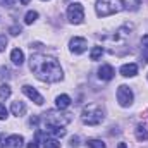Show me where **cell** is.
I'll list each match as a JSON object with an SVG mask.
<instances>
[{
    "mask_svg": "<svg viewBox=\"0 0 148 148\" xmlns=\"http://www.w3.org/2000/svg\"><path fill=\"white\" fill-rule=\"evenodd\" d=\"M29 69L38 79L45 81V83H57L64 77L62 67L57 62V59L48 57L45 53H35L29 59Z\"/></svg>",
    "mask_w": 148,
    "mask_h": 148,
    "instance_id": "1",
    "label": "cell"
},
{
    "mask_svg": "<svg viewBox=\"0 0 148 148\" xmlns=\"http://www.w3.org/2000/svg\"><path fill=\"white\" fill-rule=\"evenodd\" d=\"M126 3L124 0H97V14L100 17H107V16H112V14H117L121 10H124Z\"/></svg>",
    "mask_w": 148,
    "mask_h": 148,
    "instance_id": "2",
    "label": "cell"
},
{
    "mask_svg": "<svg viewBox=\"0 0 148 148\" xmlns=\"http://www.w3.org/2000/svg\"><path fill=\"white\" fill-rule=\"evenodd\" d=\"M81 117H83V122L84 124H88V126H98L103 121V112H102V109L98 105L90 103L88 107H84Z\"/></svg>",
    "mask_w": 148,
    "mask_h": 148,
    "instance_id": "3",
    "label": "cell"
},
{
    "mask_svg": "<svg viewBox=\"0 0 148 148\" xmlns=\"http://www.w3.org/2000/svg\"><path fill=\"white\" fill-rule=\"evenodd\" d=\"M67 19L73 23V24H81L83 19H84V9L79 2L76 3H71L67 7Z\"/></svg>",
    "mask_w": 148,
    "mask_h": 148,
    "instance_id": "4",
    "label": "cell"
},
{
    "mask_svg": "<svg viewBox=\"0 0 148 148\" xmlns=\"http://www.w3.org/2000/svg\"><path fill=\"white\" fill-rule=\"evenodd\" d=\"M133 98H134V95H133V91H131L129 86L121 84L117 88V102H119L121 107H129L133 103Z\"/></svg>",
    "mask_w": 148,
    "mask_h": 148,
    "instance_id": "5",
    "label": "cell"
},
{
    "mask_svg": "<svg viewBox=\"0 0 148 148\" xmlns=\"http://www.w3.org/2000/svg\"><path fill=\"white\" fill-rule=\"evenodd\" d=\"M47 117H45V121H47V124H50V126H66L69 121H71V114H55V112H48V114H45Z\"/></svg>",
    "mask_w": 148,
    "mask_h": 148,
    "instance_id": "6",
    "label": "cell"
},
{
    "mask_svg": "<svg viewBox=\"0 0 148 148\" xmlns=\"http://www.w3.org/2000/svg\"><path fill=\"white\" fill-rule=\"evenodd\" d=\"M69 48H71V52H73V53L79 55V53H83V52L88 48V41H86L84 38L74 36L73 40L69 41Z\"/></svg>",
    "mask_w": 148,
    "mask_h": 148,
    "instance_id": "7",
    "label": "cell"
},
{
    "mask_svg": "<svg viewBox=\"0 0 148 148\" xmlns=\"http://www.w3.org/2000/svg\"><path fill=\"white\" fill-rule=\"evenodd\" d=\"M23 93H24L28 98H31V100H33L36 105H41V103H43V97L38 93L33 86H29V84H24V86H23Z\"/></svg>",
    "mask_w": 148,
    "mask_h": 148,
    "instance_id": "8",
    "label": "cell"
},
{
    "mask_svg": "<svg viewBox=\"0 0 148 148\" xmlns=\"http://www.w3.org/2000/svg\"><path fill=\"white\" fill-rule=\"evenodd\" d=\"M114 74H115V71H114V67L109 66V64H105V66H102L98 69V77L102 81H110L112 77H114Z\"/></svg>",
    "mask_w": 148,
    "mask_h": 148,
    "instance_id": "9",
    "label": "cell"
},
{
    "mask_svg": "<svg viewBox=\"0 0 148 148\" xmlns=\"http://www.w3.org/2000/svg\"><path fill=\"white\" fill-rule=\"evenodd\" d=\"M23 143H24V140H23V136H19V134H12V136H7L5 138V147L9 148H21L23 147Z\"/></svg>",
    "mask_w": 148,
    "mask_h": 148,
    "instance_id": "10",
    "label": "cell"
},
{
    "mask_svg": "<svg viewBox=\"0 0 148 148\" xmlns=\"http://www.w3.org/2000/svg\"><path fill=\"white\" fill-rule=\"evenodd\" d=\"M50 136H53V138H62V136H66V129L62 127V126H50V124H47V129H45Z\"/></svg>",
    "mask_w": 148,
    "mask_h": 148,
    "instance_id": "11",
    "label": "cell"
},
{
    "mask_svg": "<svg viewBox=\"0 0 148 148\" xmlns=\"http://www.w3.org/2000/svg\"><path fill=\"white\" fill-rule=\"evenodd\" d=\"M121 74H122L124 77H133V76L138 74V66H136V64H124V66L121 67Z\"/></svg>",
    "mask_w": 148,
    "mask_h": 148,
    "instance_id": "12",
    "label": "cell"
},
{
    "mask_svg": "<svg viewBox=\"0 0 148 148\" xmlns=\"http://www.w3.org/2000/svg\"><path fill=\"white\" fill-rule=\"evenodd\" d=\"M71 105V97L69 95H59L57 98H55V107L59 109V110H64V109H67Z\"/></svg>",
    "mask_w": 148,
    "mask_h": 148,
    "instance_id": "13",
    "label": "cell"
},
{
    "mask_svg": "<svg viewBox=\"0 0 148 148\" xmlns=\"http://www.w3.org/2000/svg\"><path fill=\"white\" fill-rule=\"evenodd\" d=\"M10 60H12L14 66H23V62H24V53H23L19 48H14V50L10 52Z\"/></svg>",
    "mask_w": 148,
    "mask_h": 148,
    "instance_id": "14",
    "label": "cell"
},
{
    "mask_svg": "<svg viewBox=\"0 0 148 148\" xmlns=\"http://www.w3.org/2000/svg\"><path fill=\"white\" fill-rule=\"evenodd\" d=\"M134 134H136V140H138V141H147L148 140V127L147 126H143V124L136 126Z\"/></svg>",
    "mask_w": 148,
    "mask_h": 148,
    "instance_id": "15",
    "label": "cell"
},
{
    "mask_svg": "<svg viewBox=\"0 0 148 148\" xmlns=\"http://www.w3.org/2000/svg\"><path fill=\"white\" fill-rule=\"evenodd\" d=\"M10 110L14 115H17V117H21V115H24L26 114V105L23 103V102H12V105H10Z\"/></svg>",
    "mask_w": 148,
    "mask_h": 148,
    "instance_id": "16",
    "label": "cell"
},
{
    "mask_svg": "<svg viewBox=\"0 0 148 148\" xmlns=\"http://www.w3.org/2000/svg\"><path fill=\"white\" fill-rule=\"evenodd\" d=\"M43 148H60V143L57 141V138H45Z\"/></svg>",
    "mask_w": 148,
    "mask_h": 148,
    "instance_id": "17",
    "label": "cell"
},
{
    "mask_svg": "<svg viewBox=\"0 0 148 148\" xmlns=\"http://www.w3.org/2000/svg\"><path fill=\"white\" fill-rule=\"evenodd\" d=\"M103 53V47H93V50L90 52V59L91 60H98Z\"/></svg>",
    "mask_w": 148,
    "mask_h": 148,
    "instance_id": "18",
    "label": "cell"
},
{
    "mask_svg": "<svg viewBox=\"0 0 148 148\" xmlns=\"http://www.w3.org/2000/svg\"><path fill=\"white\" fill-rule=\"evenodd\" d=\"M10 86L7 84V83H3L2 86H0V100H5V98H9L10 97Z\"/></svg>",
    "mask_w": 148,
    "mask_h": 148,
    "instance_id": "19",
    "label": "cell"
},
{
    "mask_svg": "<svg viewBox=\"0 0 148 148\" xmlns=\"http://www.w3.org/2000/svg\"><path fill=\"white\" fill-rule=\"evenodd\" d=\"M36 19H38L36 10H29V12H26V16H24V23H26V24H33Z\"/></svg>",
    "mask_w": 148,
    "mask_h": 148,
    "instance_id": "20",
    "label": "cell"
},
{
    "mask_svg": "<svg viewBox=\"0 0 148 148\" xmlns=\"http://www.w3.org/2000/svg\"><path fill=\"white\" fill-rule=\"evenodd\" d=\"M86 145H88V148H107V145L102 141V140H88L86 141Z\"/></svg>",
    "mask_w": 148,
    "mask_h": 148,
    "instance_id": "21",
    "label": "cell"
},
{
    "mask_svg": "<svg viewBox=\"0 0 148 148\" xmlns=\"http://www.w3.org/2000/svg\"><path fill=\"white\" fill-rule=\"evenodd\" d=\"M10 77V71H9V67H0V79L3 81V79H9Z\"/></svg>",
    "mask_w": 148,
    "mask_h": 148,
    "instance_id": "22",
    "label": "cell"
},
{
    "mask_svg": "<svg viewBox=\"0 0 148 148\" xmlns=\"http://www.w3.org/2000/svg\"><path fill=\"white\" fill-rule=\"evenodd\" d=\"M7 114H9V110L5 109V105H3V103H0V121L7 119Z\"/></svg>",
    "mask_w": 148,
    "mask_h": 148,
    "instance_id": "23",
    "label": "cell"
},
{
    "mask_svg": "<svg viewBox=\"0 0 148 148\" xmlns=\"http://www.w3.org/2000/svg\"><path fill=\"white\" fill-rule=\"evenodd\" d=\"M5 47H7V38L3 36V35H0V52H3Z\"/></svg>",
    "mask_w": 148,
    "mask_h": 148,
    "instance_id": "24",
    "label": "cell"
},
{
    "mask_svg": "<svg viewBox=\"0 0 148 148\" xmlns=\"http://www.w3.org/2000/svg\"><path fill=\"white\" fill-rule=\"evenodd\" d=\"M9 31H10V35H14V36H17V35L21 33V28H19V26H12V28H10Z\"/></svg>",
    "mask_w": 148,
    "mask_h": 148,
    "instance_id": "25",
    "label": "cell"
},
{
    "mask_svg": "<svg viewBox=\"0 0 148 148\" xmlns=\"http://www.w3.org/2000/svg\"><path fill=\"white\" fill-rule=\"evenodd\" d=\"M141 43H143V47H145V48H148V35H143V38H141Z\"/></svg>",
    "mask_w": 148,
    "mask_h": 148,
    "instance_id": "26",
    "label": "cell"
},
{
    "mask_svg": "<svg viewBox=\"0 0 148 148\" xmlns=\"http://www.w3.org/2000/svg\"><path fill=\"white\" fill-rule=\"evenodd\" d=\"M79 145V138H73L71 140V147H77Z\"/></svg>",
    "mask_w": 148,
    "mask_h": 148,
    "instance_id": "27",
    "label": "cell"
},
{
    "mask_svg": "<svg viewBox=\"0 0 148 148\" xmlns=\"http://www.w3.org/2000/svg\"><path fill=\"white\" fill-rule=\"evenodd\" d=\"M28 148H38V141H36V140H33V141L28 145Z\"/></svg>",
    "mask_w": 148,
    "mask_h": 148,
    "instance_id": "28",
    "label": "cell"
},
{
    "mask_svg": "<svg viewBox=\"0 0 148 148\" xmlns=\"http://www.w3.org/2000/svg\"><path fill=\"white\" fill-rule=\"evenodd\" d=\"M19 2H21L23 5H28V3H29V0H19Z\"/></svg>",
    "mask_w": 148,
    "mask_h": 148,
    "instance_id": "29",
    "label": "cell"
},
{
    "mask_svg": "<svg viewBox=\"0 0 148 148\" xmlns=\"http://www.w3.org/2000/svg\"><path fill=\"white\" fill-rule=\"evenodd\" d=\"M117 148H126V145H124V143H119V147Z\"/></svg>",
    "mask_w": 148,
    "mask_h": 148,
    "instance_id": "30",
    "label": "cell"
},
{
    "mask_svg": "<svg viewBox=\"0 0 148 148\" xmlns=\"http://www.w3.org/2000/svg\"><path fill=\"white\" fill-rule=\"evenodd\" d=\"M136 2H140V0H136Z\"/></svg>",
    "mask_w": 148,
    "mask_h": 148,
    "instance_id": "31",
    "label": "cell"
}]
</instances>
